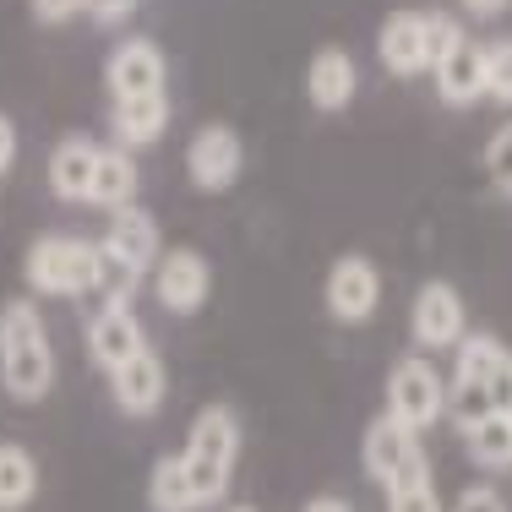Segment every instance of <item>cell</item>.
<instances>
[{"instance_id": "1", "label": "cell", "mask_w": 512, "mask_h": 512, "mask_svg": "<svg viewBox=\"0 0 512 512\" xmlns=\"http://www.w3.org/2000/svg\"><path fill=\"white\" fill-rule=\"evenodd\" d=\"M0 387L17 404H39L55 387V344L44 311L28 295L0 306Z\"/></svg>"}, {"instance_id": "2", "label": "cell", "mask_w": 512, "mask_h": 512, "mask_svg": "<svg viewBox=\"0 0 512 512\" xmlns=\"http://www.w3.org/2000/svg\"><path fill=\"white\" fill-rule=\"evenodd\" d=\"M235 458H240V420L229 404H207L197 409L186 431V447H180V469H186V485L197 496V512L224 502L229 480H235Z\"/></svg>"}, {"instance_id": "3", "label": "cell", "mask_w": 512, "mask_h": 512, "mask_svg": "<svg viewBox=\"0 0 512 512\" xmlns=\"http://www.w3.org/2000/svg\"><path fill=\"white\" fill-rule=\"evenodd\" d=\"M22 278L44 300H82L104 289V251L82 235H39L22 256Z\"/></svg>"}, {"instance_id": "4", "label": "cell", "mask_w": 512, "mask_h": 512, "mask_svg": "<svg viewBox=\"0 0 512 512\" xmlns=\"http://www.w3.org/2000/svg\"><path fill=\"white\" fill-rule=\"evenodd\" d=\"M360 469L371 474L382 491H398V485H420L431 480V458L420 447V431L398 425L393 414L365 425V442H360Z\"/></svg>"}, {"instance_id": "5", "label": "cell", "mask_w": 512, "mask_h": 512, "mask_svg": "<svg viewBox=\"0 0 512 512\" xmlns=\"http://www.w3.org/2000/svg\"><path fill=\"white\" fill-rule=\"evenodd\" d=\"M387 414L409 431H425L447 414V382L436 376V365L425 355H404L387 371Z\"/></svg>"}, {"instance_id": "6", "label": "cell", "mask_w": 512, "mask_h": 512, "mask_svg": "<svg viewBox=\"0 0 512 512\" xmlns=\"http://www.w3.org/2000/svg\"><path fill=\"white\" fill-rule=\"evenodd\" d=\"M104 262L120 267V273L142 278L158 267V256H164V235H158V218L148 213V207H120V213H109L104 224V240H99Z\"/></svg>"}, {"instance_id": "7", "label": "cell", "mask_w": 512, "mask_h": 512, "mask_svg": "<svg viewBox=\"0 0 512 512\" xmlns=\"http://www.w3.org/2000/svg\"><path fill=\"white\" fill-rule=\"evenodd\" d=\"M409 333L420 349H458L463 338H469V311H463V295L447 278H431V284L414 289Z\"/></svg>"}, {"instance_id": "8", "label": "cell", "mask_w": 512, "mask_h": 512, "mask_svg": "<svg viewBox=\"0 0 512 512\" xmlns=\"http://www.w3.org/2000/svg\"><path fill=\"white\" fill-rule=\"evenodd\" d=\"M148 349V333H142L131 300H99V311L88 316V360L99 365L104 376H115L126 360H137Z\"/></svg>"}, {"instance_id": "9", "label": "cell", "mask_w": 512, "mask_h": 512, "mask_svg": "<svg viewBox=\"0 0 512 512\" xmlns=\"http://www.w3.org/2000/svg\"><path fill=\"white\" fill-rule=\"evenodd\" d=\"M240 164H246V148H240L235 126H224V120L202 126L197 137L186 142V175H191V186H197V191H207V197H218V191L235 186Z\"/></svg>"}, {"instance_id": "10", "label": "cell", "mask_w": 512, "mask_h": 512, "mask_svg": "<svg viewBox=\"0 0 512 512\" xmlns=\"http://www.w3.org/2000/svg\"><path fill=\"white\" fill-rule=\"evenodd\" d=\"M153 295H158V306L175 311V316L202 311L207 295H213V267H207V256L191 251V246L164 251L153 267Z\"/></svg>"}, {"instance_id": "11", "label": "cell", "mask_w": 512, "mask_h": 512, "mask_svg": "<svg viewBox=\"0 0 512 512\" xmlns=\"http://www.w3.org/2000/svg\"><path fill=\"white\" fill-rule=\"evenodd\" d=\"M322 300H327V316H333V322L360 327L365 316L376 311V300H382V278H376V262H371V256H360V251L338 256L333 273H327Z\"/></svg>"}, {"instance_id": "12", "label": "cell", "mask_w": 512, "mask_h": 512, "mask_svg": "<svg viewBox=\"0 0 512 512\" xmlns=\"http://www.w3.org/2000/svg\"><path fill=\"white\" fill-rule=\"evenodd\" d=\"M164 77H169V60L153 39H126L104 60L109 104L115 99H142V93H164Z\"/></svg>"}, {"instance_id": "13", "label": "cell", "mask_w": 512, "mask_h": 512, "mask_svg": "<svg viewBox=\"0 0 512 512\" xmlns=\"http://www.w3.org/2000/svg\"><path fill=\"white\" fill-rule=\"evenodd\" d=\"M453 376H463V382H474V387H485L491 409L512 420V355L496 344L491 333H469V338H463V344H458V371H453Z\"/></svg>"}, {"instance_id": "14", "label": "cell", "mask_w": 512, "mask_h": 512, "mask_svg": "<svg viewBox=\"0 0 512 512\" xmlns=\"http://www.w3.org/2000/svg\"><path fill=\"white\" fill-rule=\"evenodd\" d=\"M109 393H115V409L131 414V420H148V414L164 409L169 398V371L153 349H142L137 360H126L115 376H109Z\"/></svg>"}, {"instance_id": "15", "label": "cell", "mask_w": 512, "mask_h": 512, "mask_svg": "<svg viewBox=\"0 0 512 512\" xmlns=\"http://www.w3.org/2000/svg\"><path fill=\"white\" fill-rule=\"evenodd\" d=\"M431 77H436V93H442L447 109L480 104V99H485V44L458 39L453 50H447V55L431 66Z\"/></svg>"}, {"instance_id": "16", "label": "cell", "mask_w": 512, "mask_h": 512, "mask_svg": "<svg viewBox=\"0 0 512 512\" xmlns=\"http://www.w3.org/2000/svg\"><path fill=\"white\" fill-rule=\"evenodd\" d=\"M360 93V71L355 60H349V50H338V44H327V50L311 55L306 66V99L322 109V115H338V109H349Z\"/></svg>"}, {"instance_id": "17", "label": "cell", "mask_w": 512, "mask_h": 512, "mask_svg": "<svg viewBox=\"0 0 512 512\" xmlns=\"http://www.w3.org/2000/svg\"><path fill=\"white\" fill-rule=\"evenodd\" d=\"M376 55L393 77H420L431 71V55H425V11H393L376 33Z\"/></svg>"}, {"instance_id": "18", "label": "cell", "mask_w": 512, "mask_h": 512, "mask_svg": "<svg viewBox=\"0 0 512 512\" xmlns=\"http://www.w3.org/2000/svg\"><path fill=\"white\" fill-rule=\"evenodd\" d=\"M109 126H115V148H126V153L153 148V142L169 131V93L115 99V104H109Z\"/></svg>"}, {"instance_id": "19", "label": "cell", "mask_w": 512, "mask_h": 512, "mask_svg": "<svg viewBox=\"0 0 512 512\" xmlns=\"http://www.w3.org/2000/svg\"><path fill=\"white\" fill-rule=\"evenodd\" d=\"M99 142L93 137H60L55 142V153H50V191L60 202H88V191H93V169H99Z\"/></svg>"}, {"instance_id": "20", "label": "cell", "mask_w": 512, "mask_h": 512, "mask_svg": "<svg viewBox=\"0 0 512 512\" xmlns=\"http://www.w3.org/2000/svg\"><path fill=\"white\" fill-rule=\"evenodd\" d=\"M137 186H142L137 153H126V148H104V153H99V169H93V191H88V202H93V207H104V213H120V207L137 202Z\"/></svg>"}, {"instance_id": "21", "label": "cell", "mask_w": 512, "mask_h": 512, "mask_svg": "<svg viewBox=\"0 0 512 512\" xmlns=\"http://www.w3.org/2000/svg\"><path fill=\"white\" fill-rule=\"evenodd\" d=\"M39 496V458L22 442H0V512H28Z\"/></svg>"}, {"instance_id": "22", "label": "cell", "mask_w": 512, "mask_h": 512, "mask_svg": "<svg viewBox=\"0 0 512 512\" xmlns=\"http://www.w3.org/2000/svg\"><path fill=\"white\" fill-rule=\"evenodd\" d=\"M148 507L153 512H197V496L186 485V469H180V453H164L148 474Z\"/></svg>"}, {"instance_id": "23", "label": "cell", "mask_w": 512, "mask_h": 512, "mask_svg": "<svg viewBox=\"0 0 512 512\" xmlns=\"http://www.w3.org/2000/svg\"><path fill=\"white\" fill-rule=\"evenodd\" d=\"M463 442H469V458L480 469H512V420L507 414H491V420L469 425Z\"/></svg>"}, {"instance_id": "24", "label": "cell", "mask_w": 512, "mask_h": 512, "mask_svg": "<svg viewBox=\"0 0 512 512\" xmlns=\"http://www.w3.org/2000/svg\"><path fill=\"white\" fill-rule=\"evenodd\" d=\"M485 99L512 109V39L485 44Z\"/></svg>"}, {"instance_id": "25", "label": "cell", "mask_w": 512, "mask_h": 512, "mask_svg": "<svg viewBox=\"0 0 512 512\" xmlns=\"http://www.w3.org/2000/svg\"><path fill=\"white\" fill-rule=\"evenodd\" d=\"M485 175L496 180V191L512 197V120L502 131H491V142H485Z\"/></svg>"}, {"instance_id": "26", "label": "cell", "mask_w": 512, "mask_h": 512, "mask_svg": "<svg viewBox=\"0 0 512 512\" xmlns=\"http://www.w3.org/2000/svg\"><path fill=\"white\" fill-rule=\"evenodd\" d=\"M458 39H463V28H458L453 11H425V55H431V66L453 50Z\"/></svg>"}, {"instance_id": "27", "label": "cell", "mask_w": 512, "mask_h": 512, "mask_svg": "<svg viewBox=\"0 0 512 512\" xmlns=\"http://www.w3.org/2000/svg\"><path fill=\"white\" fill-rule=\"evenodd\" d=\"M387 512H447L442 496H436L431 480L420 485H398V491H387Z\"/></svg>"}, {"instance_id": "28", "label": "cell", "mask_w": 512, "mask_h": 512, "mask_svg": "<svg viewBox=\"0 0 512 512\" xmlns=\"http://www.w3.org/2000/svg\"><path fill=\"white\" fill-rule=\"evenodd\" d=\"M28 11L44 28H60V22H71V17H88V0H28Z\"/></svg>"}, {"instance_id": "29", "label": "cell", "mask_w": 512, "mask_h": 512, "mask_svg": "<svg viewBox=\"0 0 512 512\" xmlns=\"http://www.w3.org/2000/svg\"><path fill=\"white\" fill-rule=\"evenodd\" d=\"M447 512H507V502H502L496 485H469V491L453 496V507H447Z\"/></svg>"}, {"instance_id": "30", "label": "cell", "mask_w": 512, "mask_h": 512, "mask_svg": "<svg viewBox=\"0 0 512 512\" xmlns=\"http://www.w3.org/2000/svg\"><path fill=\"white\" fill-rule=\"evenodd\" d=\"M131 11H137V0H88V17L99 22V28H120Z\"/></svg>"}, {"instance_id": "31", "label": "cell", "mask_w": 512, "mask_h": 512, "mask_svg": "<svg viewBox=\"0 0 512 512\" xmlns=\"http://www.w3.org/2000/svg\"><path fill=\"white\" fill-rule=\"evenodd\" d=\"M17 153H22V137H17V120L0 109V180L11 175V164H17Z\"/></svg>"}, {"instance_id": "32", "label": "cell", "mask_w": 512, "mask_h": 512, "mask_svg": "<svg viewBox=\"0 0 512 512\" xmlns=\"http://www.w3.org/2000/svg\"><path fill=\"white\" fill-rule=\"evenodd\" d=\"M300 512H355V507H349L344 496H311V502L300 507Z\"/></svg>"}, {"instance_id": "33", "label": "cell", "mask_w": 512, "mask_h": 512, "mask_svg": "<svg viewBox=\"0 0 512 512\" xmlns=\"http://www.w3.org/2000/svg\"><path fill=\"white\" fill-rule=\"evenodd\" d=\"M463 6H469V11H474V17H491V11H502V6H507V0H463Z\"/></svg>"}, {"instance_id": "34", "label": "cell", "mask_w": 512, "mask_h": 512, "mask_svg": "<svg viewBox=\"0 0 512 512\" xmlns=\"http://www.w3.org/2000/svg\"><path fill=\"white\" fill-rule=\"evenodd\" d=\"M229 512H256V507H229Z\"/></svg>"}]
</instances>
